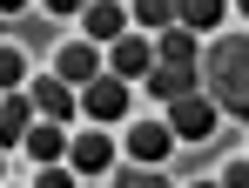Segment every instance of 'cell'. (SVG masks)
I'll return each mask as SVG.
<instances>
[{
    "mask_svg": "<svg viewBox=\"0 0 249 188\" xmlns=\"http://www.w3.org/2000/svg\"><path fill=\"white\" fill-rule=\"evenodd\" d=\"M34 108H41V121H61V128H74L81 121V87H68L61 74H34Z\"/></svg>",
    "mask_w": 249,
    "mask_h": 188,
    "instance_id": "3",
    "label": "cell"
},
{
    "mask_svg": "<svg viewBox=\"0 0 249 188\" xmlns=\"http://www.w3.org/2000/svg\"><path fill=\"white\" fill-rule=\"evenodd\" d=\"M115 154H122V141H108L101 128H81V135L68 141V168L88 182V175H108V168H115Z\"/></svg>",
    "mask_w": 249,
    "mask_h": 188,
    "instance_id": "4",
    "label": "cell"
},
{
    "mask_svg": "<svg viewBox=\"0 0 249 188\" xmlns=\"http://www.w3.org/2000/svg\"><path fill=\"white\" fill-rule=\"evenodd\" d=\"M222 14H229V0H175V20H182L189 34H215Z\"/></svg>",
    "mask_w": 249,
    "mask_h": 188,
    "instance_id": "13",
    "label": "cell"
},
{
    "mask_svg": "<svg viewBox=\"0 0 249 188\" xmlns=\"http://www.w3.org/2000/svg\"><path fill=\"white\" fill-rule=\"evenodd\" d=\"M81 175L68 168V161H54V168H34V188H74Z\"/></svg>",
    "mask_w": 249,
    "mask_h": 188,
    "instance_id": "17",
    "label": "cell"
},
{
    "mask_svg": "<svg viewBox=\"0 0 249 188\" xmlns=\"http://www.w3.org/2000/svg\"><path fill=\"white\" fill-rule=\"evenodd\" d=\"M168 135H175V141H209V135H215V101H209V87H189V94L168 101Z\"/></svg>",
    "mask_w": 249,
    "mask_h": 188,
    "instance_id": "2",
    "label": "cell"
},
{
    "mask_svg": "<svg viewBox=\"0 0 249 188\" xmlns=\"http://www.w3.org/2000/svg\"><path fill=\"white\" fill-rule=\"evenodd\" d=\"M236 14H243V27H249V0H236Z\"/></svg>",
    "mask_w": 249,
    "mask_h": 188,
    "instance_id": "22",
    "label": "cell"
},
{
    "mask_svg": "<svg viewBox=\"0 0 249 188\" xmlns=\"http://www.w3.org/2000/svg\"><path fill=\"white\" fill-rule=\"evenodd\" d=\"M68 141H74V135H68L61 121H34L27 141H20V154H27L34 168H54V161H68Z\"/></svg>",
    "mask_w": 249,
    "mask_h": 188,
    "instance_id": "9",
    "label": "cell"
},
{
    "mask_svg": "<svg viewBox=\"0 0 249 188\" xmlns=\"http://www.w3.org/2000/svg\"><path fill=\"white\" fill-rule=\"evenodd\" d=\"M168 148H175L168 121H135V128H128V141H122V154L135 161V168H155V161H168Z\"/></svg>",
    "mask_w": 249,
    "mask_h": 188,
    "instance_id": "7",
    "label": "cell"
},
{
    "mask_svg": "<svg viewBox=\"0 0 249 188\" xmlns=\"http://www.w3.org/2000/svg\"><path fill=\"white\" fill-rule=\"evenodd\" d=\"M27 128H34V94H0V148H20L27 141Z\"/></svg>",
    "mask_w": 249,
    "mask_h": 188,
    "instance_id": "11",
    "label": "cell"
},
{
    "mask_svg": "<svg viewBox=\"0 0 249 188\" xmlns=\"http://www.w3.org/2000/svg\"><path fill=\"white\" fill-rule=\"evenodd\" d=\"M142 87H148L155 101H175V94H189V87H196V68H168V61H155V74L142 81Z\"/></svg>",
    "mask_w": 249,
    "mask_h": 188,
    "instance_id": "14",
    "label": "cell"
},
{
    "mask_svg": "<svg viewBox=\"0 0 249 188\" xmlns=\"http://www.w3.org/2000/svg\"><path fill=\"white\" fill-rule=\"evenodd\" d=\"M47 14H88V0H41Z\"/></svg>",
    "mask_w": 249,
    "mask_h": 188,
    "instance_id": "20",
    "label": "cell"
},
{
    "mask_svg": "<svg viewBox=\"0 0 249 188\" xmlns=\"http://www.w3.org/2000/svg\"><path fill=\"white\" fill-rule=\"evenodd\" d=\"M209 101L249 121V27L243 34H209Z\"/></svg>",
    "mask_w": 249,
    "mask_h": 188,
    "instance_id": "1",
    "label": "cell"
},
{
    "mask_svg": "<svg viewBox=\"0 0 249 188\" xmlns=\"http://www.w3.org/2000/svg\"><path fill=\"white\" fill-rule=\"evenodd\" d=\"M222 188H249V154H243V161H229V168H222Z\"/></svg>",
    "mask_w": 249,
    "mask_h": 188,
    "instance_id": "19",
    "label": "cell"
},
{
    "mask_svg": "<svg viewBox=\"0 0 249 188\" xmlns=\"http://www.w3.org/2000/svg\"><path fill=\"white\" fill-rule=\"evenodd\" d=\"M108 188H168V182L155 175V168H128V175H115Z\"/></svg>",
    "mask_w": 249,
    "mask_h": 188,
    "instance_id": "18",
    "label": "cell"
},
{
    "mask_svg": "<svg viewBox=\"0 0 249 188\" xmlns=\"http://www.w3.org/2000/svg\"><path fill=\"white\" fill-rule=\"evenodd\" d=\"M155 54H162L168 68H196V54H202V40H196L189 27H182V20H175V27H162V34H155Z\"/></svg>",
    "mask_w": 249,
    "mask_h": 188,
    "instance_id": "12",
    "label": "cell"
},
{
    "mask_svg": "<svg viewBox=\"0 0 249 188\" xmlns=\"http://www.w3.org/2000/svg\"><path fill=\"white\" fill-rule=\"evenodd\" d=\"M128 87H135V81H122V74L88 81V87H81V114H88V121H122V114H128Z\"/></svg>",
    "mask_w": 249,
    "mask_h": 188,
    "instance_id": "5",
    "label": "cell"
},
{
    "mask_svg": "<svg viewBox=\"0 0 249 188\" xmlns=\"http://www.w3.org/2000/svg\"><path fill=\"white\" fill-rule=\"evenodd\" d=\"M189 188H222V182H189Z\"/></svg>",
    "mask_w": 249,
    "mask_h": 188,
    "instance_id": "23",
    "label": "cell"
},
{
    "mask_svg": "<svg viewBox=\"0 0 249 188\" xmlns=\"http://www.w3.org/2000/svg\"><path fill=\"white\" fill-rule=\"evenodd\" d=\"M155 40H142V34H122L115 47H108V74H122V81H148L155 74Z\"/></svg>",
    "mask_w": 249,
    "mask_h": 188,
    "instance_id": "6",
    "label": "cell"
},
{
    "mask_svg": "<svg viewBox=\"0 0 249 188\" xmlns=\"http://www.w3.org/2000/svg\"><path fill=\"white\" fill-rule=\"evenodd\" d=\"M54 74L68 81V87H88V81H101V47H94V40H61V54H54Z\"/></svg>",
    "mask_w": 249,
    "mask_h": 188,
    "instance_id": "8",
    "label": "cell"
},
{
    "mask_svg": "<svg viewBox=\"0 0 249 188\" xmlns=\"http://www.w3.org/2000/svg\"><path fill=\"white\" fill-rule=\"evenodd\" d=\"M20 81H27V54L20 47H0V94H14Z\"/></svg>",
    "mask_w": 249,
    "mask_h": 188,
    "instance_id": "16",
    "label": "cell"
},
{
    "mask_svg": "<svg viewBox=\"0 0 249 188\" xmlns=\"http://www.w3.org/2000/svg\"><path fill=\"white\" fill-rule=\"evenodd\" d=\"M0 14H27V0H0Z\"/></svg>",
    "mask_w": 249,
    "mask_h": 188,
    "instance_id": "21",
    "label": "cell"
},
{
    "mask_svg": "<svg viewBox=\"0 0 249 188\" xmlns=\"http://www.w3.org/2000/svg\"><path fill=\"white\" fill-rule=\"evenodd\" d=\"M81 27H88V40H94V47H101V40L115 47V40L128 34V7H122V0H88Z\"/></svg>",
    "mask_w": 249,
    "mask_h": 188,
    "instance_id": "10",
    "label": "cell"
},
{
    "mask_svg": "<svg viewBox=\"0 0 249 188\" xmlns=\"http://www.w3.org/2000/svg\"><path fill=\"white\" fill-rule=\"evenodd\" d=\"M128 20H135V27H148V34H162V27H175V0H135V7H128Z\"/></svg>",
    "mask_w": 249,
    "mask_h": 188,
    "instance_id": "15",
    "label": "cell"
}]
</instances>
